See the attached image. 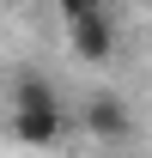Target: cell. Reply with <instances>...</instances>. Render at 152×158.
Segmentation results:
<instances>
[{"mask_svg":"<svg viewBox=\"0 0 152 158\" xmlns=\"http://www.w3.org/2000/svg\"><path fill=\"white\" fill-rule=\"evenodd\" d=\"M73 31V49H79V61H110L116 55V31H110V19L97 12V19H79V24H67Z\"/></svg>","mask_w":152,"mask_h":158,"instance_id":"cell-3","label":"cell"},{"mask_svg":"<svg viewBox=\"0 0 152 158\" xmlns=\"http://www.w3.org/2000/svg\"><path fill=\"white\" fill-rule=\"evenodd\" d=\"M103 12V0H61V19L67 24H79V19H97Z\"/></svg>","mask_w":152,"mask_h":158,"instance_id":"cell-4","label":"cell"},{"mask_svg":"<svg viewBox=\"0 0 152 158\" xmlns=\"http://www.w3.org/2000/svg\"><path fill=\"white\" fill-rule=\"evenodd\" d=\"M128 103L116 98V91H97L91 103H85V134H97V140H122L128 134Z\"/></svg>","mask_w":152,"mask_h":158,"instance_id":"cell-2","label":"cell"},{"mask_svg":"<svg viewBox=\"0 0 152 158\" xmlns=\"http://www.w3.org/2000/svg\"><path fill=\"white\" fill-rule=\"evenodd\" d=\"M134 6H146V0H134Z\"/></svg>","mask_w":152,"mask_h":158,"instance_id":"cell-5","label":"cell"},{"mask_svg":"<svg viewBox=\"0 0 152 158\" xmlns=\"http://www.w3.org/2000/svg\"><path fill=\"white\" fill-rule=\"evenodd\" d=\"M12 134H19L24 146H55L61 103H12Z\"/></svg>","mask_w":152,"mask_h":158,"instance_id":"cell-1","label":"cell"}]
</instances>
